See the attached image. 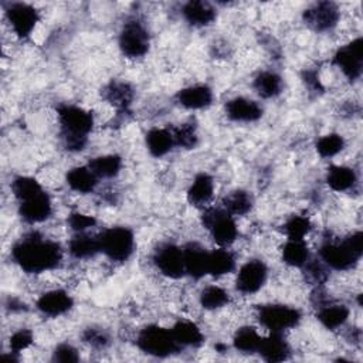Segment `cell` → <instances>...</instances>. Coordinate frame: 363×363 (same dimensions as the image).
I'll return each instance as SVG.
<instances>
[{
	"label": "cell",
	"instance_id": "obj_1",
	"mask_svg": "<svg viewBox=\"0 0 363 363\" xmlns=\"http://www.w3.org/2000/svg\"><path fill=\"white\" fill-rule=\"evenodd\" d=\"M61 245L40 233H28L11 248V258L27 274H41L55 269L62 261Z\"/></svg>",
	"mask_w": 363,
	"mask_h": 363
},
{
	"label": "cell",
	"instance_id": "obj_2",
	"mask_svg": "<svg viewBox=\"0 0 363 363\" xmlns=\"http://www.w3.org/2000/svg\"><path fill=\"white\" fill-rule=\"evenodd\" d=\"M57 118L64 146L69 152L82 150L94 128L92 113L82 106L62 104L57 108Z\"/></svg>",
	"mask_w": 363,
	"mask_h": 363
},
{
	"label": "cell",
	"instance_id": "obj_3",
	"mask_svg": "<svg viewBox=\"0 0 363 363\" xmlns=\"http://www.w3.org/2000/svg\"><path fill=\"white\" fill-rule=\"evenodd\" d=\"M319 259L330 269H352L363 255V234L353 231L339 241H325L319 250Z\"/></svg>",
	"mask_w": 363,
	"mask_h": 363
},
{
	"label": "cell",
	"instance_id": "obj_4",
	"mask_svg": "<svg viewBox=\"0 0 363 363\" xmlns=\"http://www.w3.org/2000/svg\"><path fill=\"white\" fill-rule=\"evenodd\" d=\"M101 252L115 262L130 258L135 250V234L129 227L113 225L98 234Z\"/></svg>",
	"mask_w": 363,
	"mask_h": 363
},
{
	"label": "cell",
	"instance_id": "obj_5",
	"mask_svg": "<svg viewBox=\"0 0 363 363\" xmlns=\"http://www.w3.org/2000/svg\"><path fill=\"white\" fill-rule=\"evenodd\" d=\"M201 224L208 230L213 241L218 247H230L238 237L235 217L228 214L223 207H204Z\"/></svg>",
	"mask_w": 363,
	"mask_h": 363
},
{
	"label": "cell",
	"instance_id": "obj_6",
	"mask_svg": "<svg viewBox=\"0 0 363 363\" xmlns=\"http://www.w3.org/2000/svg\"><path fill=\"white\" fill-rule=\"evenodd\" d=\"M136 346L153 357H167L180 349L172 330L160 325H147L140 329L136 336Z\"/></svg>",
	"mask_w": 363,
	"mask_h": 363
},
{
	"label": "cell",
	"instance_id": "obj_7",
	"mask_svg": "<svg viewBox=\"0 0 363 363\" xmlns=\"http://www.w3.org/2000/svg\"><path fill=\"white\" fill-rule=\"evenodd\" d=\"M118 47L126 58L145 57L150 48V35L146 26L135 17L126 20L118 35Z\"/></svg>",
	"mask_w": 363,
	"mask_h": 363
},
{
	"label": "cell",
	"instance_id": "obj_8",
	"mask_svg": "<svg viewBox=\"0 0 363 363\" xmlns=\"http://www.w3.org/2000/svg\"><path fill=\"white\" fill-rule=\"evenodd\" d=\"M257 319L269 332H285L298 326L302 319L301 312L284 303H265L257 309Z\"/></svg>",
	"mask_w": 363,
	"mask_h": 363
},
{
	"label": "cell",
	"instance_id": "obj_9",
	"mask_svg": "<svg viewBox=\"0 0 363 363\" xmlns=\"http://www.w3.org/2000/svg\"><path fill=\"white\" fill-rule=\"evenodd\" d=\"M4 14L11 31L20 40L28 38L40 21L38 10L28 3H9Z\"/></svg>",
	"mask_w": 363,
	"mask_h": 363
},
{
	"label": "cell",
	"instance_id": "obj_10",
	"mask_svg": "<svg viewBox=\"0 0 363 363\" xmlns=\"http://www.w3.org/2000/svg\"><path fill=\"white\" fill-rule=\"evenodd\" d=\"M332 62L337 67L349 81H357L363 72V40L356 37L347 44L339 47L332 57Z\"/></svg>",
	"mask_w": 363,
	"mask_h": 363
},
{
	"label": "cell",
	"instance_id": "obj_11",
	"mask_svg": "<svg viewBox=\"0 0 363 363\" xmlns=\"http://www.w3.org/2000/svg\"><path fill=\"white\" fill-rule=\"evenodd\" d=\"M302 20L312 31L328 33L337 26L340 10L333 1H318L302 13Z\"/></svg>",
	"mask_w": 363,
	"mask_h": 363
},
{
	"label": "cell",
	"instance_id": "obj_12",
	"mask_svg": "<svg viewBox=\"0 0 363 363\" xmlns=\"http://www.w3.org/2000/svg\"><path fill=\"white\" fill-rule=\"evenodd\" d=\"M267 278V264L259 258H251L240 267L235 277V288L242 295H254L265 285Z\"/></svg>",
	"mask_w": 363,
	"mask_h": 363
},
{
	"label": "cell",
	"instance_id": "obj_13",
	"mask_svg": "<svg viewBox=\"0 0 363 363\" xmlns=\"http://www.w3.org/2000/svg\"><path fill=\"white\" fill-rule=\"evenodd\" d=\"M153 264L162 275L170 279H179L186 275L183 250L173 242L160 244L155 250Z\"/></svg>",
	"mask_w": 363,
	"mask_h": 363
},
{
	"label": "cell",
	"instance_id": "obj_14",
	"mask_svg": "<svg viewBox=\"0 0 363 363\" xmlns=\"http://www.w3.org/2000/svg\"><path fill=\"white\" fill-rule=\"evenodd\" d=\"M225 115L233 122L251 123L262 118L264 109L254 99L247 96H235L225 104Z\"/></svg>",
	"mask_w": 363,
	"mask_h": 363
},
{
	"label": "cell",
	"instance_id": "obj_15",
	"mask_svg": "<svg viewBox=\"0 0 363 363\" xmlns=\"http://www.w3.org/2000/svg\"><path fill=\"white\" fill-rule=\"evenodd\" d=\"M18 214L23 221L28 224L44 223L52 214V201L48 193L44 190L43 193L18 203Z\"/></svg>",
	"mask_w": 363,
	"mask_h": 363
},
{
	"label": "cell",
	"instance_id": "obj_16",
	"mask_svg": "<svg viewBox=\"0 0 363 363\" xmlns=\"http://www.w3.org/2000/svg\"><path fill=\"white\" fill-rule=\"evenodd\" d=\"M213 89L206 84H194L182 88L176 94L177 104L189 111L206 109L213 104Z\"/></svg>",
	"mask_w": 363,
	"mask_h": 363
},
{
	"label": "cell",
	"instance_id": "obj_17",
	"mask_svg": "<svg viewBox=\"0 0 363 363\" xmlns=\"http://www.w3.org/2000/svg\"><path fill=\"white\" fill-rule=\"evenodd\" d=\"M35 305L43 315L57 318V316L65 315L72 309L74 299L64 289H51L40 295Z\"/></svg>",
	"mask_w": 363,
	"mask_h": 363
},
{
	"label": "cell",
	"instance_id": "obj_18",
	"mask_svg": "<svg viewBox=\"0 0 363 363\" xmlns=\"http://www.w3.org/2000/svg\"><path fill=\"white\" fill-rule=\"evenodd\" d=\"M257 353L265 362L278 363L289 357L291 346L282 332H269L267 336H262Z\"/></svg>",
	"mask_w": 363,
	"mask_h": 363
},
{
	"label": "cell",
	"instance_id": "obj_19",
	"mask_svg": "<svg viewBox=\"0 0 363 363\" xmlns=\"http://www.w3.org/2000/svg\"><path fill=\"white\" fill-rule=\"evenodd\" d=\"M182 16L187 24L196 28H203L214 23L217 18L216 7L204 0H191L183 4Z\"/></svg>",
	"mask_w": 363,
	"mask_h": 363
},
{
	"label": "cell",
	"instance_id": "obj_20",
	"mask_svg": "<svg viewBox=\"0 0 363 363\" xmlns=\"http://www.w3.org/2000/svg\"><path fill=\"white\" fill-rule=\"evenodd\" d=\"M182 250H183L186 275L194 279H200L206 277L208 251L199 242H187Z\"/></svg>",
	"mask_w": 363,
	"mask_h": 363
},
{
	"label": "cell",
	"instance_id": "obj_21",
	"mask_svg": "<svg viewBox=\"0 0 363 363\" xmlns=\"http://www.w3.org/2000/svg\"><path fill=\"white\" fill-rule=\"evenodd\" d=\"M213 196H214V179L206 172L196 174V177L193 179L187 190L189 203L194 207L204 208L211 201Z\"/></svg>",
	"mask_w": 363,
	"mask_h": 363
},
{
	"label": "cell",
	"instance_id": "obj_22",
	"mask_svg": "<svg viewBox=\"0 0 363 363\" xmlns=\"http://www.w3.org/2000/svg\"><path fill=\"white\" fill-rule=\"evenodd\" d=\"M350 316V309L346 305L325 302L318 306L316 319L328 330H336L342 328Z\"/></svg>",
	"mask_w": 363,
	"mask_h": 363
},
{
	"label": "cell",
	"instance_id": "obj_23",
	"mask_svg": "<svg viewBox=\"0 0 363 363\" xmlns=\"http://www.w3.org/2000/svg\"><path fill=\"white\" fill-rule=\"evenodd\" d=\"M102 96L113 108L126 111L135 99V89L129 82L115 79L104 88Z\"/></svg>",
	"mask_w": 363,
	"mask_h": 363
},
{
	"label": "cell",
	"instance_id": "obj_24",
	"mask_svg": "<svg viewBox=\"0 0 363 363\" xmlns=\"http://www.w3.org/2000/svg\"><path fill=\"white\" fill-rule=\"evenodd\" d=\"M170 330L180 347H199L204 343V335L193 320L180 319L170 328Z\"/></svg>",
	"mask_w": 363,
	"mask_h": 363
},
{
	"label": "cell",
	"instance_id": "obj_25",
	"mask_svg": "<svg viewBox=\"0 0 363 363\" xmlns=\"http://www.w3.org/2000/svg\"><path fill=\"white\" fill-rule=\"evenodd\" d=\"M284 79L275 71H259L252 79L254 92L262 99H272L282 92Z\"/></svg>",
	"mask_w": 363,
	"mask_h": 363
},
{
	"label": "cell",
	"instance_id": "obj_26",
	"mask_svg": "<svg viewBox=\"0 0 363 363\" xmlns=\"http://www.w3.org/2000/svg\"><path fill=\"white\" fill-rule=\"evenodd\" d=\"M145 143L149 153L153 157H163L173 150L174 138L172 129L167 128H152L145 136Z\"/></svg>",
	"mask_w": 363,
	"mask_h": 363
},
{
	"label": "cell",
	"instance_id": "obj_27",
	"mask_svg": "<svg viewBox=\"0 0 363 363\" xmlns=\"http://www.w3.org/2000/svg\"><path fill=\"white\" fill-rule=\"evenodd\" d=\"M68 252L75 259H88L101 252L98 235H92L88 231L74 233L68 242Z\"/></svg>",
	"mask_w": 363,
	"mask_h": 363
},
{
	"label": "cell",
	"instance_id": "obj_28",
	"mask_svg": "<svg viewBox=\"0 0 363 363\" xmlns=\"http://www.w3.org/2000/svg\"><path fill=\"white\" fill-rule=\"evenodd\" d=\"M235 255L227 247H218L216 250L208 251L207 275L218 278L231 274L235 269Z\"/></svg>",
	"mask_w": 363,
	"mask_h": 363
},
{
	"label": "cell",
	"instance_id": "obj_29",
	"mask_svg": "<svg viewBox=\"0 0 363 363\" xmlns=\"http://www.w3.org/2000/svg\"><path fill=\"white\" fill-rule=\"evenodd\" d=\"M357 174L354 169L345 164H333L326 172V184L336 193H345L354 187Z\"/></svg>",
	"mask_w": 363,
	"mask_h": 363
},
{
	"label": "cell",
	"instance_id": "obj_30",
	"mask_svg": "<svg viewBox=\"0 0 363 363\" xmlns=\"http://www.w3.org/2000/svg\"><path fill=\"white\" fill-rule=\"evenodd\" d=\"M98 177L91 172L88 166H77L67 172V186L79 194L92 193L98 186Z\"/></svg>",
	"mask_w": 363,
	"mask_h": 363
},
{
	"label": "cell",
	"instance_id": "obj_31",
	"mask_svg": "<svg viewBox=\"0 0 363 363\" xmlns=\"http://www.w3.org/2000/svg\"><path fill=\"white\" fill-rule=\"evenodd\" d=\"M282 261L292 268H303L311 259V251L305 240H286L281 250Z\"/></svg>",
	"mask_w": 363,
	"mask_h": 363
},
{
	"label": "cell",
	"instance_id": "obj_32",
	"mask_svg": "<svg viewBox=\"0 0 363 363\" xmlns=\"http://www.w3.org/2000/svg\"><path fill=\"white\" fill-rule=\"evenodd\" d=\"M122 164V157L119 155L109 153L92 157L86 166L98 179H112L119 174Z\"/></svg>",
	"mask_w": 363,
	"mask_h": 363
},
{
	"label": "cell",
	"instance_id": "obj_33",
	"mask_svg": "<svg viewBox=\"0 0 363 363\" xmlns=\"http://www.w3.org/2000/svg\"><path fill=\"white\" fill-rule=\"evenodd\" d=\"M252 206H254L252 196L247 190H242V189L230 191L223 199V204H221V207L233 217H240V216L248 214L251 211Z\"/></svg>",
	"mask_w": 363,
	"mask_h": 363
},
{
	"label": "cell",
	"instance_id": "obj_34",
	"mask_svg": "<svg viewBox=\"0 0 363 363\" xmlns=\"http://www.w3.org/2000/svg\"><path fill=\"white\" fill-rule=\"evenodd\" d=\"M262 336L258 333V330L252 326H242L237 329L233 337V346L237 352L252 354L258 352L259 343Z\"/></svg>",
	"mask_w": 363,
	"mask_h": 363
},
{
	"label": "cell",
	"instance_id": "obj_35",
	"mask_svg": "<svg viewBox=\"0 0 363 363\" xmlns=\"http://www.w3.org/2000/svg\"><path fill=\"white\" fill-rule=\"evenodd\" d=\"M200 305L207 311H216L225 306L230 302V294L220 285H207L203 288L199 296Z\"/></svg>",
	"mask_w": 363,
	"mask_h": 363
},
{
	"label": "cell",
	"instance_id": "obj_36",
	"mask_svg": "<svg viewBox=\"0 0 363 363\" xmlns=\"http://www.w3.org/2000/svg\"><path fill=\"white\" fill-rule=\"evenodd\" d=\"M43 191L44 189L40 182L31 176H17L11 182V193L18 203L26 201Z\"/></svg>",
	"mask_w": 363,
	"mask_h": 363
},
{
	"label": "cell",
	"instance_id": "obj_37",
	"mask_svg": "<svg viewBox=\"0 0 363 363\" xmlns=\"http://www.w3.org/2000/svg\"><path fill=\"white\" fill-rule=\"evenodd\" d=\"M345 146H346L345 138L340 133L330 132V133L320 136L316 140L315 149H316V153L322 159H330V157L337 156L345 149Z\"/></svg>",
	"mask_w": 363,
	"mask_h": 363
},
{
	"label": "cell",
	"instance_id": "obj_38",
	"mask_svg": "<svg viewBox=\"0 0 363 363\" xmlns=\"http://www.w3.org/2000/svg\"><path fill=\"white\" fill-rule=\"evenodd\" d=\"M312 223L309 217L302 214L291 216L282 227V231L286 240H305V237L311 233Z\"/></svg>",
	"mask_w": 363,
	"mask_h": 363
},
{
	"label": "cell",
	"instance_id": "obj_39",
	"mask_svg": "<svg viewBox=\"0 0 363 363\" xmlns=\"http://www.w3.org/2000/svg\"><path fill=\"white\" fill-rule=\"evenodd\" d=\"M172 133L174 138V145L179 147L194 149L199 143L197 126L191 122H184L176 128H172Z\"/></svg>",
	"mask_w": 363,
	"mask_h": 363
},
{
	"label": "cell",
	"instance_id": "obj_40",
	"mask_svg": "<svg viewBox=\"0 0 363 363\" xmlns=\"http://www.w3.org/2000/svg\"><path fill=\"white\" fill-rule=\"evenodd\" d=\"M33 342H34V335L30 329H18L10 336L9 347H10V352L18 354L23 350H27Z\"/></svg>",
	"mask_w": 363,
	"mask_h": 363
},
{
	"label": "cell",
	"instance_id": "obj_41",
	"mask_svg": "<svg viewBox=\"0 0 363 363\" xmlns=\"http://www.w3.org/2000/svg\"><path fill=\"white\" fill-rule=\"evenodd\" d=\"M67 224L74 233H85L96 224V218L81 211H72L67 217Z\"/></svg>",
	"mask_w": 363,
	"mask_h": 363
},
{
	"label": "cell",
	"instance_id": "obj_42",
	"mask_svg": "<svg viewBox=\"0 0 363 363\" xmlns=\"http://www.w3.org/2000/svg\"><path fill=\"white\" fill-rule=\"evenodd\" d=\"M326 265L320 261V259H309L305 267L302 269H305V275L306 278L315 284V285H320L326 281L328 278V272H326Z\"/></svg>",
	"mask_w": 363,
	"mask_h": 363
},
{
	"label": "cell",
	"instance_id": "obj_43",
	"mask_svg": "<svg viewBox=\"0 0 363 363\" xmlns=\"http://www.w3.org/2000/svg\"><path fill=\"white\" fill-rule=\"evenodd\" d=\"M82 340L96 349H104L109 345V335L101 328H86L82 333Z\"/></svg>",
	"mask_w": 363,
	"mask_h": 363
},
{
	"label": "cell",
	"instance_id": "obj_44",
	"mask_svg": "<svg viewBox=\"0 0 363 363\" xmlns=\"http://www.w3.org/2000/svg\"><path fill=\"white\" fill-rule=\"evenodd\" d=\"M52 362H61V363H74L79 360L78 350L69 345V343H60L52 350Z\"/></svg>",
	"mask_w": 363,
	"mask_h": 363
},
{
	"label": "cell",
	"instance_id": "obj_45",
	"mask_svg": "<svg viewBox=\"0 0 363 363\" xmlns=\"http://www.w3.org/2000/svg\"><path fill=\"white\" fill-rule=\"evenodd\" d=\"M302 78H303L305 85H306L311 91L318 92V91L322 89V84H320V81H319V77H318L316 71L308 69V71L303 72V77H302Z\"/></svg>",
	"mask_w": 363,
	"mask_h": 363
}]
</instances>
